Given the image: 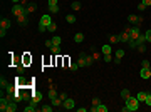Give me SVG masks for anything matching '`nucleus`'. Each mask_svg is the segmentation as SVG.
<instances>
[{
	"mask_svg": "<svg viewBox=\"0 0 151 112\" xmlns=\"http://www.w3.org/2000/svg\"><path fill=\"white\" fill-rule=\"evenodd\" d=\"M138 107H139V100H138V97H128L126 99V105L123 107V112H134V110H138Z\"/></svg>",
	"mask_w": 151,
	"mask_h": 112,
	"instance_id": "obj_1",
	"label": "nucleus"
},
{
	"mask_svg": "<svg viewBox=\"0 0 151 112\" xmlns=\"http://www.w3.org/2000/svg\"><path fill=\"white\" fill-rule=\"evenodd\" d=\"M50 22H52V19H50L49 13H45V15L40 17V20H39V32H45L47 27L50 25Z\"/></svg>",
	"mask_w": 151,
	"mask_h": 112,
	"instance_id": "obj_2",
	"label": "nucleus"
},
{
	"mask_svg": "<svg viewBox=\"0 0 151 112\" xmlns=\"http://www.w3.org/2000/svg\"><path fill=\"white\" fill-rule=\"evenodd\" d=\"M10 100H12L10 94L0 97V110H2V112H7V107H8V102H10Z\"/></svg>",
	"mask_w": 151,
	"mask_h": 112,
	"instance_id": "obj_3",
	"label": "nucleus"
},
{
	"mask_svg": "<svg viewBox=\"0 0 151 112\" xmlns=\"http://www.w3.org/2000/svg\"><path fill=\"white\" fill-rule=\"evenodd\" d=\"M12 13H13L15 17L27 13V12H25V5H22V3H13V7H12Z\"/></svg>",
	"mask_w": 151,
	"mask_h": 112,
	"instance_id": "obj_4",
	"label": "nucleus"
},
{
	"mask_svg": "<svg viewBox=\"0 0 151 112\" xmlns=\"http://www.w3.org/2000/svg\"><path fill=\"white\" fill-rule=\"evenodd\" d=\"M13 84L17 86V89H20V87H27V86H29V84L25 82V77H24V75H20V74L15 77V82H13Z\"/></svg>",
	"mask_w": 151,
	"mask_h": 112,
	"instance_id": "obj_5",
	"label": "nucleus"
},
{
	"mask_svg": "<svg viewBox=\"0 0 151 112\" xmlns=\"http://www.w3.org/2000/svg\"><path fill=\"white\" fill-rule=\"evenodd\" d=\"M62 107H64L66 110H72V109L76 107V102H74V99H69V97H67V99L62 102Z\"/></svg>",
	"mask_w": 151,
	"mask_h": 112,
	"instance_id": "obj_6",
	"label": "nucleus"
},
{
	"mask_svg": "<svg viewBox=\"0 0 151 112\" xmlns=\"http://www.w3.org/2000/svg\"><path fill=\"white\" fill-rule=\"evenodd\" d=\"M139 77L141 79H151V69H149V67H141Z\"/></svg>",
	"mask_w": 151,
	"mask_h": 112,
	"instance_id": "obj_7",
	"label": "nucleus"
},
{
	"mask_svg": "<svg viewBox=\"0 0 151 112\" xmlns=\"http://www.w3.org/2000/svg\"><path fill=\"white\" fill-rule=\"evenodd\" d=\"M141 20H143V19H141V17H138V15H133V13H131V15H128V22H129L131 25H138V27H139Z\"/></svg>",
	"mask_w": 151,
	"mask_h": 112,
	"instance_id": "obj_8",
	"label": "nucleus"
},
{
	"mask_svg": "<svg viewBox=\"0 0 151 112\" xmlns=\"http://www.w3.org/2000/svg\"><path fill=\"white\" fill-rule=\"evenodd\" d=\"M17 24L22 25V27H25L27 24H29V20H27V13H24V15H19V17H17Z\"/></svg>",
	"mask_w": 151,
	"mask_h": 112,
	"instance_id": "obj_9",
	"label": "nucleus"
},
{
	"mask_svg": "<svg viewBox=\"0 0 151 112\" xmlns=\"http://www.w3.org/2000/svg\"><path fill=\"white\" fill-rule=\"evenodd\" d=\"M32 100H34L35 104H39V102L42 100V92H39V90H34V92H32Z\"/></svg>",
	"mask_w": 151,
	"mask_h": 112,
	"instance_id": "obj_10",
	"label": "nucleus"
},
{
	"mask_svg": "<svg viewBox=\"0 0 151 112\" xmlns=\"http://www.w3.org/2000/svg\"><path fill=\"white\" fill-rule=\"evenodd\" d=\"M10 25H12V22L10 20H8V19H2V20H0V27H2V29H10Z\"/></svg>",
	"mask_w": 151,
	"mask_h": 112,
	"instance_id": "obj_11",
	"label": "nucleus"
},
{
	"mask_svg": "<svg viewBox=\"0 0 151 112\" xmlns=\"http://www.w3.org/2000/svg\"><path fill=\"white\" fill-rule=\"evenodd\" d=\"M77 64H79V67H86V54L84 52L79 54V60H77Z\"/></svg>",
	"mask_w": 151,
	"mask_h": 112,
	"instance_id": "obj_12",
	"label": "nucleus"
},
{
	"mask_svg": "<svg viewBox=\"0 0 151 112\" xmlns=\"http://www.w3.org/2000/svg\"><path fill=\"white\" fill-rule=\"evenodd\" d=\"M35 105H37V104H35L34 100H30L29 104H27V107H24V110H25V112H34V110H35Z\"/></svg>",
	"mask_w": 151,
	"mask_h": 112,
	"instance_id": "obj_13",
	"label": "nucleus"
},
{
	"mask_svg": "<svg viewBox=\"0 0 151 112\" xmlns=\"http://www.w3.org/2000/svg\"><path fill=\"white\" fill-rule=\"evenodd\" d=\"M35 10H37V5H35V3H29V5H25L27 15H29V13H32V12H35Z\"/></svg>",
	"mask_w": 151,
	"mask_h": 112,
	"instance_id": "obj_14",
	"label": "nucleus"
},
{
	"mask_svg": "<svg viewBox=\"0 0 151 112\" xmlns=\"http://www.w3.org/2000/svg\"><path fill=\"white\" fill-rule=\"evenodd\" d=\"M15 110H17V102L10 100L8 102V107H7V112H15Z\"/></svg>",
	"mask_w": 151,
	"mask_h": 112,
	"instance_id": "obj_15",
	"label": "nucleus"
},
{
	"mask_svg": "<svg viewBox=\"0 0 151 112\" xmlns=\"http://www.w3.org/2000/svg\"><path fill=\"white\" fill-rule=\"evenodd\" d=\"M0 87H2V90L8 87V80H7L5 75H2V77H0Z\"/></svg>",
	"mask_w": 151,
	"mask_h": 112,
	"instance_id": "obj_16",
	"label": "nucleus"
},
{
	"mask_svg": "<svg viewBox=\"0 0 151 112\" xmlns=\"http://www.w3.org/2000/svg\"><path fill=\"white\" fill-rule=\"evenodd\" d=\"M82 40H84V34H82V32H77V34L74 35V42H77V44H81Z\"/></svg>",
	"mask_w": 151,
	"mask_h": 112,
	"instance_id": "obj_17",
	"label": "nucleus"
},
{
	"mask_svg": "<svg viewBox=\"0 0 151 112\" xmlns=\"http://www.w3.org/2000/svg\"><path fill=\"white\" fill-rule=\"evenodd\" d=\"M92 64H94V57L86 54V67H92Z\"/></svg>",
	"mask_w": 151,
	"mask_h": 112,
	"instance_id": "obj_18",
	"label": "nucleus"
},
{
	"mask_svg": "<svg viewBox=\"0 0 151 112\" xmlns=\"http://www.w3.org/2000/svg\"><path fill=\"white\" fill-rule=\"evenodd\" d=\"M15 67H17V72H19L20 75L24 74V70H25V64H24V62H20V64H17Z\"/></svg>",
	"mask_w": 151,
	"mask_h": 112,
	"instance_id": "obj_19",
	"label": "nucleus"
},
{
	"mask_svg": "<svg viewBox=\"0 0 151 112\" xmlns=\"http://www.w3.org/2000/svg\"><path fill=\"white\" fill-rule=\"evenodd\" d=\"M50 52H52L54 55H59V54H61V45H52L50 47Z\"/></svg>",
	"mask_w": 151,
	"mask_h": 112,
	"instance_id": "obj_20",
	"label": "nucleus"
},
{
	"mask_svg": "<svg viewBox=\"0 0 151 112\" xmlns=\"http://www.w3.org/2000/svg\"><path fill=\"white\" fill-rule=\"evenodd\" d=\"M52 105L54 107H61L62 105V100L59 99V97H54V99H52Z\"/></svg>",
	"mask_w": 151,
	"mask_h": 112,
	"instance_id": "obj_21",
	"label": "nucleus"
},
{
	"mask_svg": "<svg viewBox=\"0 0 151 112\" xmlns=\"http://www.w3.org/2000/svg\"><path fill=\"white\" fill-rule=\"evenodd\" d=\"M71 8H72V10H81V2H77V0H76V2H72Z\"/></svg>",
	"mask_w": 151,
	"mask_h": 112,
	"instance_id": "obj_22",
	"label": "nucleus"
},
{
	"mask_svg": "<svg viewBox=\"0 0 151 112\" xmlns=\"http://www.w3.org/2000/svg\"><path fill=\"white\" fill-rule=\"evenodd\" d=\"M121 97H123V99H128V97H131V94H129V90H128V89H123V90H121Z\"/></svg>",
	"mask_w": 151,
	"mask_h": 112,
	"instance_id": "obj_23",
	"label": "nucleus"
},
{
	"mask_svg": "<svg viewBox=\"0 0 151 112\" xmlns=\"http://www.w3.org/2000/svg\"><path fill=\"white\" fill-rule=\"evenodd\" d=\"M47 30H49V32H56V30H57V24H56V22H50V25L47 27Z\"/></svg>",
	"mask_w": 151,
	"mask_h": 112,
	"instance_id": "obj_24",
	"label": "nucleus"
},
{
	"mask_svg": "<svg viewBox=\"0 0 151 112\" xmlns=\"http://www.w3.org/2000/svg\"><path fill=\"white\" fill-rule=\"evenodd\" d=\"M66 20H67V24H74V22H76V15H72V13H69V15L66 17Z\"/></svg>",
	"mask_w": 151,
	"mask_h": 112,
	"instance_id": "obj_25",
	"label": "nucleus"
},
{
	"mask_svg": "<svg viewBox=\"0 0 151 112\" xmlns=\"http://www.w3.org/2000/svg\"><path fill=\"white\" fill-rule=\"evenodd\" d=\"M61 42H62V39L59 37V35H56V37H52V44H54V45H61Z\"/></svg>",
	"mask_w": 151,
	"mask_h": 112,
	"instance_id": "obj_26",
	"label": "nucleus"
},
{
	"mask_svg": "<svg viewBox=\"0 0 151 112\" xmlns=\"http://www.w3.org/2000/svg\"><path fill=\"white\" fill-rule=\"evenodd\" d=\"M101 50H103V54H111V45H109V44H106V45H103V49H101Z\"/></svg>",
	"mask_w": 151,
	"mask_h": 112,
	"instance_id": "obj_27",
	"label": "nucleus"
},
{
	"mask_svg": "<svg viewBox=\"0 0 151 112\" xmlns=\"http://www.w3.org/2000/svg\"><path fill=\"white\" fill-rule=\"evenodd\" d=\"M54 109V105H44V107H40V112H52Z\"/></svg>",
	"mask_w": 151,
	"mask_h": 112,
	"instance_id": "obj_28",
	"label": "nucleus"
},
{
	"mask_svg": "<svg viewBox=\"0 0 151 112\" xmlns=\"http://www.w3.org/2000/svg\"><path fill=\"white\" fill-rule=\"evenodd\" d=\"M24 64H25V65H27V64H32V57H30L27 52H25V55H24Z\"/></svg>",
	"mask_w": 151,
	"mask_h": 112,
	"instance_id": "obj_29",
	"label": "nucleus"
},
{
	"mask_svg": "<svg viewBox=\"0 0 151 112\" xmlns=\"http://www.w3.org/2000/svg\"><path fill=\"white\" fill-rule=\"evenodd\" d=\"M49 97H50V99L57 97V92H56V89H54V87H50V89H49Z\"/></svg>",
	"mask_w": 151,
	"mask_h": 112,
	"instance_id": "obj_30",
	"label": "nucleus"
},
{
	"mask_svg": "<svg viewBox=\"0 0 151 112\" xmlns=\"http://www.w3.org/2000/svg\"><path fill=\"white\" fill-rule=\"evenodd\" d=\"M146 94H148V92H139L138 94V100L139 102H144L146 100Z\"/></svg>",
	"mask_w": 151,
	"mask_h": 112,
	"instance_id": "obj_31",
	"label": "nucleus"
},
{
	"mask_svg": "<svg viewBox=\"0 0 151 112\" xmlns=\"http://www.w3.org/2000/svg\"><path fill=\"white\" fill-rule=\"evenodd\" d=\"M49 12L50 13H57L59 12V5H49Z\"/></svg>",
	"mask_w": 151,
	"mask_h": 112,
	"instance_id": "obj_32",
	"label": "nucleus"
},
{
	"mask_svg": "<svg viewBox=\"0 0 151 112\" xmlns=\"http://www.w3.org/2000/svg\"><path fill=\"white\" fill-rule=\"evenodd\" d=\"M109 42H111V44L119 42V35H111V37H109Z\"/></svg>",
	"mask_w": 151,
	"mask_h": 112,
	"instance_id": "obj_33",
	"label": "nucleus"
},
{
	"mask_svg": "<svg viewBox=\"0 0 151 112\" xmlns=\"http://www.w3.org/2000/svg\"><path fill=\"white\" fill-rule=\"evenodd\" d=\"M98 112H108V107L104 105V104H99L98 105Z\"/></svg>",
	"mask_w": 151,
	"mask_h": 112,
	"instance_id": "obj_34",
	"label": "nucleus"
},
{
	"mask_svg": "<svg viewBox=\"0 0 151 112\" xmlns=\"http://www.w3.org/2000/svg\"><path fill=\"white\" fill-rule=\"evenodd\" d=\"M144 37H146V42H151V29L144 32Z\"/></svg>",
	"mask_w": 151,
	"mask_h": 112,
	"instance_id": "obj_35",
	"label": "nucleus"
},
{
	"mask_svg": "<svg viewBox=\"0 0 151 112\" xmlns=\"http://www.w3.org/2000/svg\"><path fill=\"white\" fill-rule=\"evenodd\" d=\"M146 8H148V7H146L143 2H139V3H138V10H139V12H144Z\"/></svg>",
	"mask_w": 151,
	"mask_h": 112,
	"instance_id": "obj_36",
	"label": "nucleus"
},
{
	"mask_svg": "<svg viewBox=\"0 0 151 112\" xmlns=\"http://www.w3.org/2000/svg\"><path fill=\"white\" fill-rule=\"evenodd\" d=\"M136 49H138V52H141V54L146 52V45H144V44H139V45L136 47Z\"/></svg>",
	"mask_w": 151,
	"mask_h": 112,
	"instance_id": "obj_37",
	"label": "nucleus"
},
{
	"mask_svg": "<svg viewBox=\"0 0 151 112\" xmlns=\"http://www.w3.org/2000/svg\"><path fill=\"white\" fill-rule=\"evenodd\" d=\"M146 105H151V94H146V100H144Z\"/></svg>",
	"mask_w": 151,
	"mask_h": 112,
	"instance_id": "obj_38",
	"label": "nucleus"
},
{
	"mask_svg": "<svg viewBox=\"0 0 151 112\" xmlns=\"http://www.w3.org/2000/svg\"><path fill=\"white\" fill-rule=\"evenodd\" d=\"M69 69L72 70V72H76V70L79 69V64H71V65H69Z\"/></svg>",
	"mask_w": 151,
	"mask_h": 112,
	"instance_id": "obj_39",
	"label": "nucleus"
},
{
	"mask_svg": "<svg viewBox=\"0 0 151 112\" xmlns=\"http://www.w3.org/2000/svg\"><path fill=\"white\" fill-rule=\"evenodd\" d=\"M123 55H124V50H123V49H119V50H116V57H119V59H123Z\"/></svg>",
	"mask_w": 151,
	"mask_h": 112,
	"instance_id": "obj_40",
	"label": "nucleus"
},
{
	"mask_svg": "<svg viewBox=\"0 0 151 112\" xmlns=\"http://www.w3.org/2000/svg\"><path fill=\"white\" fill-rule=\"evenodd\" d=\"M111 60H113L111 54H104V62H111Z\"/></svg>",
	"mask_w": 151,
	"mask_h": 112,
	"instance_id": "obj_41",
	"label": "nucleus"
},
{
	"mask_svg": "<svg viewBox=\"0 0 151 112\" xmlns=\"http://www.w3.org/2000/svg\"><path fill=\"white\" fill-rule=\"evenodd\" d=\"M52 45H54V44H52V39L45 40V47H49V49H50V47H52Z\"/></svg>",
	"mask_w": 151,
	"mask_h": 112,
	"instance_id": "obj_42",
	"label": "nucleus"
},
{
	"mask_svg": "<svg viewBox=\"0 0 151 112\" xmlns=\"http://www.w3.org/2000/svg\"><path fill=\"white\" fill-rule=\"evenodd\" d=\"M5 35H7V29H0V37H5Z\"/></svg>",
	"mask_w": 151,
	"mask_h": 112,
	"instance_id": "obj_43",
	"label": "nucleus"
},
{
	"mask_svg": "<svg viewBox=\"0 0 151 112\" xmlns=\"http://www.w3.org/2000/svg\"><path fill=\"white\" fill-rule=\"evenodd\" d=\"M59 99H61V100L64 102V100L67 99V94H64V92H62V94H59Z\"/></svg>",
	"mask_w": 151,
	"mask_h": 112,
	"instance_id": "obj_44",
	"label": "nucleus"
},
{
	"mask_svg": "<svg viewBox=\"0 0 151 112\" xmlns=\"http://www.w3.org/2000/svg\"><path fill=\"white\" fill-rule=\"evenodd\" d=\"M101 104V100L98 99V97H94V99H92V105H99Z\"/></svg>",
	"mask_w": 151,
	"mask_h": 112,
	"instance_id": "obj_45",
	"label": "nucleus"
},
{
	"mask_svg": "<svg viewBox=\"0 0 151 112\" xmlns=\"http://www.w3.org/2000/svg\"><path fill=\"white\" fill-rule=\"evenodd\" d=\"M141 67H149V60H143L141 62Z\"/></svg>",
	"mask_w": 151,
	"mask_h": 112,
	"instance_id": "obj_46",
	"label": "nucleus"
},
{
	"mask_svg": "<svg viewBox=\"0 0 151 112\" xmlns=\"http://www.w3.org/2000/svg\"><path fill=\"white\" fill-rule=\"evenodd\" d=\"M141 2H143L146 7H151V0H141Z\"/></svg>",
	"mask_w": 151,
	"mask_h": 112,
	"instance_id": "obj_47",
	"label": "nucleus"
},
{
	"mask_svg": "<svg viewBox=\"0 0 151 112\" xmlns=\"http://www.w3.org/2000/svg\"><path fill=\"white\" fill-rule=\"evenodd\" d=\"M49 5H57V0H47Z\"/></svg>",
	"mask_w": 151,
	"mask_h": 112,
	"instance_id": "obj_48",
	"label": "nucleus"
},
{
	"mask_svg": "<svg viewBox=\"0 0 151 112\" xmlns=\"http://www.w3.org/2000/svg\"><path fill=\"white\" fill-rule=\"evenodd\" d=\"M114 64H116V65L121 64V59H119V57H116V59H114Z\"/></svg>",
	"mask_w": 151,
	"mask_h": 112,
	"instance_id": "obj_49",
	"label": "nucleus"
},
{
	"mask_svg": "<svg viewBox=\"0 0 151 112\" xmlns=\"http://www.w3.org/2000/svg\"><path fill=\"white\" fill-rule=\"evenodd\" d=\"M12 2H13V3H19V2H20V0H12Z\"/></svg>",
	"mask_w": 151,
	"mask_h": 112,
	"instance_id": "obj_50",
	"label": "nucleus"
}]
</instances>
